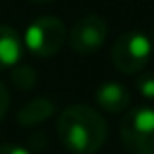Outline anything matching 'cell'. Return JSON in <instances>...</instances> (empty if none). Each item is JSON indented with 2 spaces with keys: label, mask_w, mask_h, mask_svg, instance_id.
Instances as JSON below:
<instances>
[{
  "label": "cell",
  "mask_w": 154,
  "mask_h": 154,
  "mask_svg": "<svg viewBox=\"0 0 154 154\" xmlns=\"http://www.w3.org/2000/svg\"><path fill=\"white\" fill-rule=\"evenodd\" d=\"M0 154H31L26 146H20V144H12V143H6V144H0Z\"/></svg>",
  "instance_id": "obj_12"
},
{
  "label": "cell",
  "mask_w": 154,
  "mask_h": 154,
  "mask_svg": "<svg viewBox=\"0 0 154 154\" xmlns=\"http://www.w3.org/2000/svg\"><path fill=\"white\" fill-rule=\"evenodd\" d=\"M107 39V23L102 16L88 14L68 31V45L76 55H94Z\"/></svg>",
  "instance_id": "obj_5"
},
{
  "label": "cell",
  "mask_w": 154,
  "mask_h": 154,
  "mask_svg": "<svg viewBox=\"0 0 154 154\" xmlns=\"http://www.w3.org/2000/svg\"><path fill=\"white\" fill-rule=\"evenodd\" d=\"M10 107V92H8L6 84L0 80V119H4V115L8 113Z\"/></svg>",
  "instance_id": "obj_11"
},
{
  "label": "cell",
  "mask_w": 154,
  "mask_h": 154,
  "mask_svg": "<svg viewBox=\"0 0 154 154\" xmlns=\"http://www.w3.org/2000/svg\"><path fill=\"white\" fill-rule=\"evenodd\" d=\"M119 137L129 154H154V107L139 105L125 111Z\"/></svg>",
  "instance_id": "obj_2"
},
{
  "label": "cell",
  "mask_w": 154,
  "mask_h": 154,
  "mask_svg": "<svg viewBox=\"0 0 154 154\" xmlns=\"http://www.w3.org/2000/svg\"><path fill=\"white\" fill-rule=\"evenodd\" d=\"M12 80H14L16 88L27 92L37 84V72L29 64H18V66L12 68Z\"/></svg>",
  "instance_id": "obj_9"
},
{
  "label": "cell",
  "mask_w": 154,
  "mask_h": 154,
  "mask_svg": "<svg viewBox=\"0 0 154 154\" xmlns=\"http://www.w3.org/2000/svg\"><path fill=\"white\" fill-rule=\"evenodd\" d=\"M57 135L63 146L72 154H94L105 144L107 123L94 107L74 103L60 111Z\"/></svg>",
  "instance_id": "obj_1"
},
{
  "label": "cell",
  "mask_w": 154,
  "mask_h": 154,
  "mask_svg": "<svg viewBox=\"0 0 154 154\" xmlns=\"http://www.w3.org/2000/svg\"><path fill=\"white\" fill-rule=\"evenodd\" d=\"M68 39V31L64 23L55 16H41L33 20L23 31V49H27L31 55L47 59L57 55L64 47V41Z\"/></svg>",
  "instance_id": "obj_4"
},
{
  "label": "cell",
  "mask_w": 154,
  "mask_h": 154,
  "mask_svg": "<svg viewBox=\"0 0 154 154\" xmlns=\"http://www.w3.org/2000/svg\"><path fill=\"white\" fill-rule=\"evenodd\" d=\"M23 41L22 35L10 26L0 23V70H12L22 63Z\"/></svg>",
  "instance_id": "obj_7"
},
{
  "label": "cell",
  "mask_w": 154,
  "mask_h": 154,
  "mask_svg": "<svg viewBox=\"0 0 154 154\" xmlns=\"http://www.w3.org/2000/svg\"><path fill=\"white\" fill-rule=\"evenodd\" d=\"M154 43L143 31H125L111 47V63L123 74H139L146 68L152 57Z\"/></svg>",
  "instance_id": "obj_3"
},
{
  "label": "cell",
  "mask_w": 154,
  "mask_h": 154,
  "mask_svg": "<svg viewBox=\"0 0 154 154\" xmlns=\"http://www.w3.org/2000/svg\"><path fill=\"white\" fill-rule=\"evenodd\" d=\"M31 2H49V0H31Z\"/></svg>",
  "instance_id": "obj_13"
},
{
  "label": "cell",
  "mask_w": 154,
  "mask_h": 154,
  "mask_svg": "<svg viewBox=\"0 0 154 154\" xmlns=\"http://www.w3.org/2000/svg\"><path fill=\"white\" fill-rule=\"evenodd\" d=\"M57 107L55 102L45 96H39V98L29 100L16 115V121H18L22 127H35L39 123H45L49 117L55 115Z\"/></svg>",
  "instance_id": "obj_8"
},
{
  "label": "cell",
  "mask_w": 154,
  "mask_h": 154,
  "mask_svg": "<svg viewBox=\"0 0 154 154\" xmlns=\"http://www.w3.org/2000/svg\"><path fill=\"white\" fill-rule=\"evenodd\" d=\"M135 88H137L140 98L154 102V72H143V74H139L135 80Z\"/></svg>",
  "instance_id": "obj_10"
},
{
  "label": "cell",
  "mask_w": 154,
  "mask_h": 154,
  "mask_svg": "<svg viewBox=\"0 0 154 154\" xmlns=\"http://www.w3.org/2000/svg\"><path fill=\"white\" fill-rule=\"evenodd\" d=\"M94 100L98 103V107L105 113L111 115H119L125 113L131 105V94L129 90L119 82H103L98 86L94 94Z\"/></svg>",
  "instance_id": "obj_6"
}]
</instances>
